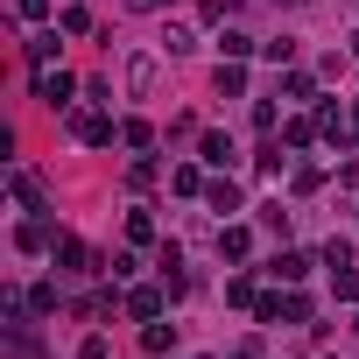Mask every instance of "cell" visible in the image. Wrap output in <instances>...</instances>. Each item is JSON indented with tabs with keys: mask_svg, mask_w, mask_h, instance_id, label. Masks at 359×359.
I'll list each match as a JSON object with an SVG mask.
<instances>
[{
	"mask_svg": "<svg viewBox=\"0 0 359 359\" xmlns=\"http://www.w3.org/2000/svg\"><path fill=\"white\" fill-rule=\"evenodd\" d=\"M36 92H43L50 106H64V99H71V78H64V71H57V78H36Z\"/></svg>",
	"mask_w": 359,
	"mask_h": 359,
	"instance_id": "cell-1",
	"label": "cell"
},
{
	"mask_svg": "<svg viewBox=\"0 0 359 359\" xmlns=\"http://www.w3.org/2000/svg\"><path fill=\"white\" fill-rule=\"evenodd\" d=\"M127 85H134V92H148V85H155V64H148V57H134V64H127Z\"/></svg>",
	"mask_w": 359,
	"mask_h": 359,
	"instance_id": "cell-2",
	"label": "cell"
},
{
	"mask_svg": "<svg viewBox=\"0 0 359 359\" xmlns=\"http://www.w3.org/2000/svg\"><path fill=\"white\" fill-rule=\"evenodd\" d=\"M141 345H148V352H169V345H176V324H148V338H141Z\"/></svg>",
	"mask_w": 359,
	"mask_h": 359,
	"instance_id": "cell-3",
	"label": "cell"
},
{
	"mask_svg": "<svg viewBox=\"0 0 359 359\" xmlns=\"http://www.w3.org/2000/svg\"><path fill=\"white\" fill-rule=\"evenodd\" d=\"M205 162H233V141L226 134H205Z\"/></svg>",
	"mask_w": 359,
	"mask_h": 359,
	"instance_id": "cell-4",
	"label": "cell"
},
{
	"mask_svg": "<svg viewBox=\"0 0 359 359\" xmlns=\"http://www.w3.org/2000/svg\"><path fill=\"white\" fill-rule=\"evenodd\" d=\"M134 8H162V0H134Z\"/></svg>",
	"mask_w": 359,
	"mask_h": 359,
	"instance_id": "cell-5",
	"label": "cell"
}]
</instances>
